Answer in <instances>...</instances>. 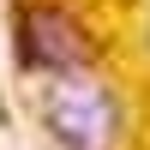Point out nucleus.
<instances>
[{"instance_id": "f257e3e1", "label": "nucleus", "mask_w": 150, "mask_h": 150, "mask_svg": "<svg viewBox=\"0 0 150 150\" xmlns=\"http://www.w3.org/2000/svg\"><path fill=\"white\" fill-rule=\"evenodd\" d=\"M42 120H48L60 150H114L120 144V102H114V90L90 84L84 72H72V78H60L48 90Z\"/></svg>"}, {"instance_id": "f03ea898", "label": "nucleus", "mask_w": 150, "mask_h": 150, "mask_svg": "<svg viewBox=\"0 0 150 150\" xmlns=\"http://www.w3.org/2000/svg\"><path fill=\"white\" fill-rule=\"evenodd\" d=\"M18 60H24V72L72 78V72L96 66V36L66 6H24L18 12Z\"/></svg>"}]
</instances>
